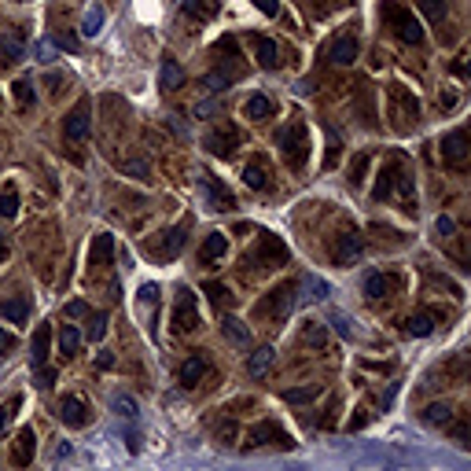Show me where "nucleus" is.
Wrapping results in <instances>:
<instances>
[{"instance_id":"680f3d73","label":"nucleus","mask_w":471,"mask_h":471,"mask_svg":"<svg viewBox=\"0 0 471 471\" xmlns=\"http://www.w3.org/2000/svg\"><path fill=\"white\" fill-rule=\"evenodd\" d=\"M96 365L107 372V368H115V357H111V353H100V357H96Z\"/></svg>"},{"instance_id":"4be33fe9","label":"nucleus","mask_w":471,"mask_h":471,"mask_svg":"<svg viewBox=\"0 0 471 471\" xmlns=\"http://www.w3.org/2000/svg\"><path fill=\"white\" fill-rule=\"evenodd\" d=\"M328 59L335 63V67H350V63L357 59V37H339L328 48Z\"/></svg>"},{"instance_id":"79ce46f5","label":"nucleus","mask_w":471,"mask_h":471,"mask_svg":"<svg viewBox=\"0 0 471 471\" xmlns=\"http://www.w3.org/2000/svg\"><path fill=\"white\" fill-rule=\"evenodd\" d=\"M15 100H19V107H34L37 96H34V81H30V77L15 81Z\"/></svg>"},{"instance_id":"c756f323","label":"nucleus","mask_w":471,"mask_h":471,"mask_svg":"<svg viewBox=\"0 0 471 471\" xmlns=\"http://www.w3.org/2000/svg\"><path fill=\"white\" fill-rule=\"evenodd\" d=\"M424 424H431V427H446V424H453V409H449L446 401L427 405V409H424Z\"/></svg>"},{"instance_id":"2eb2a0df","label":"nucleus","mask_w":471,"mask_h":471,"mask_svg":"<svg viewBox=\"0 0 471 471\" xmlns=\"http://www.w3.org/2000/svg\"><path fill=\"white\" fill-rule=\"evenodd\" d=\"M184 239H188V221H181L177 229H166V232H162V243H158V247H151V251L158 258H177V254L184 251Z\"/></svg>"},{"instance_id":"423d86ee","label":"nucleus","mask_w":471,"mask_h":471,"mask_svg":"<svg viewBox=\"0 0 471 471\" xmlns=\"http://www.w3.org/2000/svg\"><path fill=\"white\" fill-rule=\"evenodd\" d=\"M280 148H284V158H287L291 170H302L306 166V155H310V133H306L302 122L280 129Z\"/></svg>"},{"instance_id":"ddd939ff","label":"nucleus","mask_w":471,"mask_h":471,"mask_svg":"<svg viewBox=\"0 0 471 471\" xmlns=\"http://www.w3.org/2000/svg\"><path fill=\"white\" fill-rule=\"evenodd\" d=\"M199 188H203V199H206L210 210H218V214H221V210H232V196H229V188H225L218 177L206 173L203 181H199Z\"/></svg>"},{"instance_id":"6e6d98bb","label":"nucleus","mask_w":471,"mask_h":471,"mask_svg":"<svg viewBox=\"0 0 471 471\" xmlns=\"http://www.w3.org/2000/svg\"><path fill=\"white\" fill-rule=\"evenodd\" d=\"M52 383H56V372L41 365V368H37V387H52Z\"/></svg>"},{"instance_id":"f257e3e1","label":"nucleus","mask_w":471,"mask_h":471,"mask_svg":"<svg viewBox=\"0 0 471 471\" xmlns=\"http://www.w3.org/2000/svg\"><path fill=\"white\" fill-rule=\"evenodd\" d=\"M379 181H376V188H372V196H376L379 203L383 199H394L405 214H413L416 210V191H413V177H409V170L401 166V162L394 158V162H387V166L376 173Z\"/></svg>"},{"instance_id":"e433bc0d","label":"nucleus","mask_w":471,"mask_h":471,"mask_svg":"<svg viewBox=\"0 0 471 471\" xmlns=\"http://www.w3.org/2000/svg\"><path fill=\"white\" fill-rule=\"evenodd\" d=\"M77 346H81V332L74 328V324L59 328V353H77Z\"/></svg>"},{"instance_id":"72a5a7b5","label":"nucleus","mask_w":471,"mask_h":471,"mask_svg":"<svg viewBox=\"0 0 471 471\" xmlns=\"http://www.w3.org/2000/svg\"><path fill=\"white\" fill-rule=\"evenodd\" d=\"M100 30H103V8L92 4V8L85 11V19H81V34H85V37H96Z\"/></svg>"},{"instance_id":"f3484780","label":"nucleus","mask_w":471,"mask_h":471,"mask_svg":"<svg viewBox=\"0 0 471 471\" xmlns=\"http://www.w3.org/2000/svg\"><path fill=\"white\" fill-rule=\"evenodd\" d=\"M59 420H63L67 427H85V424H89L85 401L74 398V394H67V398H63V405H59Z\"/></svg>"},{"instance_id":"a211bd4d","label":"nucleus","mask_w":471,"mask_h":471,"mask_svg":"<svg viewBox=\"0 0 471 471\" xmlns=\"http://www.w3.org/2000/svg\"><path fill=\"white\" fill-rule=\"evenodd\" d=\"M243 181H247V188H254V191L269 188V184H272L269 162H265L262 155H258V158H251V162H247V170H243Z\"/></svg>"},{"instance_id":"4c0bfd02","label":"nucleus","mask_w":471,"mask_h":471,"mask_svg":"<svg viewBox=\"0 0 471 471\" xmlns=\"http://www.w3.org/2000/svg\"><path fill=\"white\" fill-rule=\"evenodd\" d=\"M243 111H247V118H269L272 115V100L269 96H251Z\"/></svg>"},{"instance_id":"4468645a","label":"nucleus","mask_w":471,"mask_h":471,"mask_svg":"<svg viewBox=\"0 0 471 471\" xmlns=\"http://www.w3.org/2000/svg\"><path fill=\"white\" fill-rule=\"evenodd\" d=\"M89 125H92V107L77 103L67 115V122H63V137H67V140H81V137H89Z\"/></svg>"},{"instance_id":"7c9ffc66","label":"nucleus","mask_w":471,"mask_h":471,"mask_svg":"<svg viewBox=\"0 0 471 471\" xmlns=\"http://www.w3.org/2000/svg\"><path fill=\"white\" fill-rule=\"evenodd\" d=\"M184 81V70L177 67V59H162V70H158V85L162 89H177Z\"/></svg>"},{"instance_id":"3c124183","label":"nucleus","mask_w":471,"mask_h":471,"mask_svg":"<svg viewBox=\"0 0 471 471\" xmlns=\"http://www.w3.org/2000/svg\"><path fill=\"white\" fill-rule=\"evenodd\" d=\"M52 41H56V48H63V52H77V37L74 34H56Z\"/></svg>"},{"instance_id":"37998d69","label":"nucleus","mask_w":471,"mask_h":471,"mask_svg":"<svg viewBox=\"0 0 471 471\" xmlns=\"http://www.w3.org/2000/svg\"><path fill=\"white\" fill-rule=\"evenodd\" d=\"M416 4H420V11H424L431 23H442L446 19V0H416Z\"/></svg>"},{"instance_id":"473e14b6","label":"nucleus","mask_w":471,"mask_h":471,"mask_svg":"<svg viewBox=\"0 0 471 471\" xmlns=\"http://www.w3.org/2000/svg\"><path fill=\"white\" fill-rule=\"evenodd\" d=\"M405 332H409V335H416V339L431 335V332H434V320H431V313H413L409 320H405Z\"/></svg>"},{"instance_id":"20e7f679","label":"nucleus","mask_w":471,"mask_h":471,"mask_svg":"<svg viewBox=\"0 0 471 471\" xmlns=\"http://www.w3.org/2000/svg\"><path fill=\"white\" fill-rule=\"evenodd\" d=\"M295 302H299V284L287 280L280 287H272L269 295L258 302V317H265V320H287L291 310H295Z\"/></svg>"},{"instance_id":"1a4fd4ad","label":"nucleus","mask_w":471,"mask_h":471,"mask_svg":"<svg viewBox=\"0 0 471 471\" xmlns=\"http://www.w3.org/2000/svg\"><path fill=\"white\" fill-rule=\"evenodd\" d=\"M203 144H206L210 155L229 158V155L239 148V133H236V125H221V129H210V133L203 137Z\"/></svg>"},{"instance_id":"a19ab883","label":"nucleus","mask_w":471,"mask_h":471,"mask_svg":"<svg viewBox=\"0 0 471 471\" xmlns=\"http://www.w3.org/2000/svg\"><path fill=\"white\" fill-rule=\"evenodd\" d=\"M320 394V383H310V387H299V391H284V398L291 405H306V401H313Z\"/></svg>"},{"instance_id":"9d476101","label":"nucleus","mask_w":471,"mask_h":471,"mask_svg":"<svg viewBox=\"0 0 471 471\" xmlns=\"http://www.w3.org/2000/svg\"><path fill=\"white\" fill-rule=\"evenodd\" d=\"M361 251H365V236L361 232H343V236H339L335 239V251H332V258H335V265H353L357 262V258H361Z\"/></svg>"},{"instance_id":"a878e982","label":"nucleus","mask_w":471,"mask_h":471,"mask_svg":"<svg viewBox=\"0 0 471 471\" xmlns=\"http://www.w3.org/2000/svg\"><path fill=\"white\" fill-rule=\"evenodd\" d=\"M221 332H225V339H229L232 346H251V332H247V324H243V320L225 317L221 320Z\"/></svg>"},{"instance_id":"412c9836","label":"nucleus","mask_w":471,"mask_h":471,"mask_svg":"<svg viewBox=\"0 0 471 471\" xmlns=\"http://www.w3.org/2000/svg\"><path fill=\"white\" fill-rule=\"evenodd\" d=\"M48 339H52V328H48V324H37L34 343H30V365L34 368H41L48 361Z\"/></svg>"},{"instance_id":"f704fd0d","label":"nucleus","mask_w":471,"mask_h":471,"mask_svg":"<svg viewBox=\"0 0 471 471\" xmlns=\"http://www.w3.org/2000/svg\"><path fill=\"white\" fill-rule=\"evenodd\" d=\"M272 365V346H262V350H254L251 353V361H247V372L251 376H265V368Z\"/></svg>"},{"instance_id":"7ed1b4c3","label":"nucleus","mask_w":471,"mask_h":471,"mask_svg":"<svg viewBox=\"0 0 471 471\" xmlns=\"http://www.w3.org/2000/svg\"><path fill=\"white\" fill-rule=\"evenodd\" d=\"M379 19H383L387 30H394L405 44H420V41H424V26H420V19L409 8L394 4V0H383V4H379Z\"/></svg>"},{"instance_id":"a18cd8bd","label":"nucleus","mask_w":471,"mask_h":471,"mask_svg":"<svg viewBox=\"0 0 471 471\" xmlns=\"http://www.w3.org/2000/svg\"><path fill=\"white\" fill-rule=\"evenodd\" d=\"M107 335V313H92V324H89V339L92 343H100Z\"/></svg>"},{"instance_id":"6e6552de","label":"nucleus","mask_w":471,"mask_h":471,"mask_svg":"<svg viewBox=\"0 0 471 471\" xmlns=\"http://www.w3.org/2000/svg\"><path fill=\"white\" fill-rule=\"evenodd\" d=\"M251 262H265V269H276V265H287V247L280 236L272 232H262V239H258V247L251 254Z\"/></svg>"},{"instance_id":"09e8293b","label":"nucleus","mask_w":471,"mask_h":471,"mask_svg":"<svg viewBox=\"0 0 471 471\" xmlns=\"http://www.w3.org/2000/svg\"><path fill=\"white\" fill-rule=\"evenodd\" d=\"M206 295H210V302H214V306H225V302H229V287H221V284H206Z\"/></svg>"},{"instance_id":"393cba45","label":"nucleus","mask_w":471,"mask_h":471,"mask_svg":"<svg viewBox=\"0 0 471 471\" xmlns=\"http://www.w3.org/2000/svg\"><path fill=\"white\" fill-rule=\"evenodd\" d=\"M225 251H229V239H225V232H210L206 243H203V251H199L203 265H210V262H218V258H225Z\"/></svg>"},{"instance_id":"c9c22d12","label":"nucleus","mask_w":471,"mask_h":471,"mask_svg":"<svg viewBox=\"0 0 471 471\" xmlns=\"http://www.w3.org/2000/svg\"><path fill=\"white\" fill-rule=\"evenodd\" d=\"M232 85V74L229 70H210V74H203V89L206 92H225Z\"/></svg>"},{"instance_id":"de8ad7c7","label":"nucleus","mask_w":471,"mask_h":471,"mask_svg":"<svg viewBox=\"0 0 471 471\" xmlns=\"http://www.w3.org/2000/svg\"><path fill=\"white\" fill-rule=\"evenodd\" d=\"M155 302H158V284H144L140 287V306L144 310H155Z\"/></svg>"},{"instance_id":"49530a36","label":"nucleus","mask_w":471,"mask_h":471,"mask_svg":"<svg viewBox=\"0 0 471 471\" xmlns=\"http://www.w3.org/2000/svg\"><path fill=\"white\" fill-rule=\"evenodd\" d=\"M56 52H59L56 41H37V44H34V59H41V63H52Z\"/></svg>"},{"instance_id":"c85d7f7f","label":"nucleus","mask_w":471,"mask_h":471,"mask_svg":"<svg viewBox=\"0 0 471 471\" xmlns=\"http://www.w3.org/2000/svg\"><path fill=\"white\" fill-rule=\"evenodd\" d=\"M365 291H368V299H391L394 280H391V276H383V272H372L365 280Z\"/></svg>"},{"instance_id":"5701e85b","label":"nucleus","mask_w":471,"mask_h":471,"mask_svg":"<svg viewBox=\"0 0 471 471\" xmlns=\"http://www.w3.org/2000/svg\"><path fill=\"white\" fill-rule=\"evenodd\" d=\"M203 372H206V357L203 353H191L188 361L181 365V372H177V379H181V387H196L203 379Z\"/></svg>"},{"instance_id":"b1692460","label":"nucleus","mask_w":471,"mask_h":471,"mask_svg":"<svg viewBox=\"0 0 471 471\" xmlns=\"http://www.w3.org/2000/svg\"><path fill=\"white\" fill-rule=\"evenodd\" d=\"M328 284L320 280V276H302V284H299V295H302V302H324L328 299Z\"/></svg>"},{"instance_id":"f8f14e48","label":"nucleus","mask_w":471,"mask_h":471,"mask_svg":"<svg viewBox=\"0 0 471 471\" xmlns=\"http://www.w3.org/2000/svg\"><path fill=\"white\" fill-rule=\"evenodd\" d=\"M26 56V37H23V30H4V34H0V63H4V67H15V63H19Z\"/></svg>"},{"instance_id":"6ab92c4d","label":"nucleus","mask_w":471,"mask_h":471,"mask_svg":"<svg viewBox=\"0 0 471 471\" xmlns=\"http://www.w3.org/2000/svg\"><path fill=\"white\" fill-rule=\"evenodd\" d=\"M111 254H115V239H111L107 232L92 236V243H89V269H96V265L111 262Z\"/></svg>"},{"instance_id":"39448f33","label":"nucleus","mask_w":471,"mask_h":471,"mask_svg":"<svg viewBox=\"0 0 471 471\" xmlns=\"http://www.w3.org/2000/svg\"><path fill=\"white\" fill-rule=\"evenodd\" d=\"M170 320H173V332H181V335H191L199 328V299H196L191 287H177Z\"/></svg>"},{"instance_id":"052dcab7","label":"nucleus","mask_w":471,"mask_h":471,"mask_svg":"<svg viewBox=\"0 0 471 471\" xmlns=\"http://www.w3.org/2000/svg\"><path fill=\"white\" fill-rule=\"evenodd\" d=\"M85 313H89L85 302H70V306H67V317H85Z\"/></svg>"},{"instance_id":"ea45409f","label":"nucleus","mask_w":471,"mask_h":471,"mask_svg":"<svg viewBox=\"0 0 471 471\" xmlns=\"http://www.w3.org/2000/svg\"><path fill=\"white\" fill-rule=\"evenodd\" d=\"M111 409H115L122 420H137V401L129 394H115V398H111Z\"/></svg>"},{"instance_id":"603ef678","label":"nucleus","mask_w":471,"mask_h":471,"mask_svg":"<svg viewBox=\"0 0 471 471\" xmlns=\"http://www.w3.org/2000/svg\"><path fill=\"white\" fill-rule=\"evenodd\" d=\"M218 438H221L225 446H232V442H236V424H232V420H225V424L218 427Z\"/></svg>"},{"instance_id":"e2e57ef3","label":"nucleus","mask_w":471,"mask_h":471,"mask_svg":"<svg viewBox=\"0 0 471 471\" xmlns=\"http://www.w3.org/2000/svg\"><path fill=\"white\" fill-rule=\"evenodd\" d=\"M8 258V243H4V236H0V262Z\"/></svg>"},{"instance_id":"aec40b11","label":"nucleus","mask_w":471,"mask_h":471,"mask_svg":"<svg viewBox=\"0 0 471 471\" xmlns=\"http://www.w3.org/2000/svg\"><path fill=\"white\" fill-rule=\"evenodd\" d=\"M299 343H302V346H310V350H324V346H328V324H320V320L302 324Z\"/></svg>"},{"instance_id":"cd10ccee","label":"nucleus","mask_w":471,"mask_h":471,"mask_svg":"<svg viewBox=\"0 0 471 471\" xmlns=\"http://www.w3.org/2000/svg\"><path fill=\"white\" fill-rule=\"evenodd\" d=\"M184 15L188 19H196V23H206V19H214L218 15V0H184Z\"/></svg>"},{"instance_id":"bb28decb","label":"nucleus","mask_w":471,"mask_h":471,"mask_svg":"<svg viewBox=\"0 0 471 471\" xmlns=\"http://www.w3.org/2000/svg\"><path fill=\"white\" fill-rule=\"evenodd\" d=\"M254 52H258V63H262L265 70H276V67H280V52H276V41H269V37H254Z\"/></svg>"},{"instance_id":"4d7b16f0","label":"nucleus","mask_w":471,"mask_h":471,"mask_svg":"<svg viewBox=\"0 0 471 471\" xmlns=\"http://www.w3.org/2000/svg\"><path fill=\"white\" fill-rule=\"evenodd\" d=\"M332 324H335V332H339V335H346V339L353 335V332H350V324H346L343 317H339V313H332Z\"/></svg>"},{"instance_id":"0e129e2a","label":"nucleus","mask_w":471,"mask_h":471,"mask_svg":"<svg viewBox=\"0 0 471 471\" xmlns=\"http://www.w3.org/2000/svg\"><path fill=\"white\" fill-rule=\"evenodd\" d=\"M332 4H346V0H332Z\"/></svg>"},{"instance_id":"5fc2aeb1","label":"nucleus","mask_w":471,"mask_h":471,"mask_svg":"<svg viewBox=\"0 0 471 471\" xmlns=\"http://www.w3.org/2000/svg\"><path fill=\"white\" fill-rule=\"evenodd\" d=\"M210 115H218V103H214V100L196 103V118H210Z\"/></svg>"},{"instance_id":"9b49d317","label":"nucleus","mask_w":471,"mask_h":471,"mask_svg":"<svg viewBox=\"0 0 471 471\" xmlns=\"http://www.w3.org/2000/svg\"><path fill=\"white\" fill-rule=\"evenodd\" d=\"M265 442H276L280 449H291L295 442L287 438L284 427H276V424H254L251 434H247V449H258V446H265Z\"/></svg>"},{"instance_id":"864d4df0","label":"nucleus","mask_w":471,"mask_h":471,"mask_svg":"<svg viewBox=\"0 0 471 471\" xmlns=\"http://www.w3.org/2000/svg\"><path fill=\"white\" fill-rule=\"evenodd\" d=\"M251 4H254L258 11H265L269 19H272V15H280V4H276V0H251Z\"/></svg>"},{"instance_id":"dca6fc26","label":"nucleus","mask_w":471,"mask_h":471,"mask_svg":"<svg viewBox=\"0 0 471 471\" xmlns=\"http://www.w3.org/2000/svg\"><path fill=\"white\" fill-rule=\"evenodd\" d=\"M34 453H37V434L30 427H23L19 434H15V442H11V464L26 467L30 460H34Z\"/></svg>"},{"instance_id":"8fccbe9b","label":"nucleus","mask_w":471,"mask_h":471,"mask_svg":"<svg viewBox=\"0 0 471 471\" xmlns=\"http://www.w3.org/2000/svg\"><path fill=\"white\" fill-rule=\"evenodd\" d=\"M15 409H19V398H8L4 405H0V431L8 427V420H11V413H15Z\"/></svg>"},{"instance_id":"0eeeda50","label":"nucleus","mask_w":471,"mask_h":471,"mask_svg":"<svg viewBox=\"0 0 471 471\" xmlns=\"http://www.w3.org/2000/svg\"><path fill=\"white\" fill-rule=\"evenodd\" d=\"M467 155H471V148H467L464 129H453V133L442 137V162L449 170H467Z\"/></svg>"},{"instance_id":"f03ea898","label":"nucleus","mask_w":471,"mask_h":471,"mask_svg":"<svg viewBox=\"0 0 471 471\" xmlns=\"http://www.w3.org/2000/svg\"><path fill=\"white\" fill-rule=\"evenodd\" d=\"M387 118H391L394 133H413L416 122H420V100L413 96V89L405 85H391L387 89Z\"/></svg>"},{"instance_id":"13d9d810","label":"nucleus","mask_w":471,"mask_h":471,"mask_svg":"<svg viewBox=\"0 0 471 471\" xmlns=\"http://www.w3.org/2000/svg\"><path fill=\"white\" fill-rule=\"evenodd\" d=\"M11 346H15V335L11 332H0V357H4Z\"/></svg>"},{"instance_id":"58836bf2","label":"nucleus","mask_w":471,"mask_h":471,"mask_svg":"<svg viewBox=\"0 0 471 471\" xmlns=\"http://www.w3.org/2000/svg\"><path fill=\"white\" fill-rule=\"evenodd\" d=\"M118 170L129 173V177H137V181H148V177H151V166H148V162H140V158H122Z\"/></svg>"},{"instance_id":"c03bdc74","label":"nucleus","mask_w":471,"mask_h":471,"mask_svg":"<svg viewBox=\"0 0 471 471\" xmlns=\"http://www.w3.org/2000/svg\"><path fill=\"white\" fill-rule=\"evenodd\" d=\"M19 214V196H15V188H4L0 191V218H15Z\"/></svg>"},{"instance_id":"bf43d9fd","label":"nucleus","mask_w":471,"mask_h":471,"mask_svg":"<svg viewBox=\"0 0 471 471\" xmlns=\"http://www.w3.org/2000/svg\"><path fill=\"white\" fill-rule=\"evenodd\" d=\"M434 232H438V236H449V232H453V221H449V218H438V221H434Z\"/></svg>"},{"instance_id":"2f4dec72","label":"nucleus","mask_w":471,"mask_h":471,"mask_svg":"<svg viewBox=\"0 0 471 471\" xmlns=\"http://www.w3.org/2000/svg\"><path fill=\"white\" fill-rule=\"evenodd\" d=\"M0 313H4L11 324H26L30 320V302L26 299H8L4 306H0Z\"/></svg>"}]
</instances>
